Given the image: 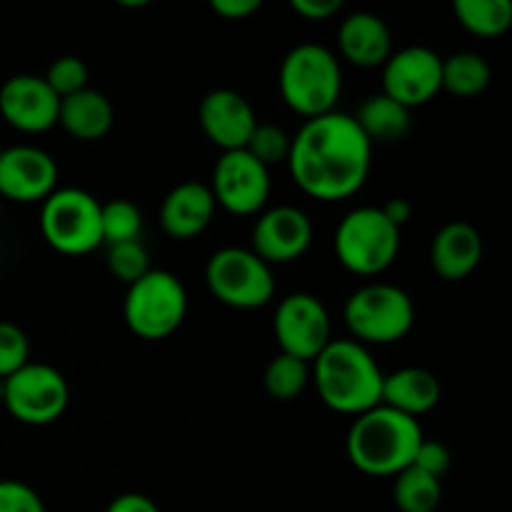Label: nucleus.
<instances>
[{
	"label": "nucleus",
	"instance_id": "obj_1",
	"mask_svg": "<svg viewBox=\"0 0 512 512\" xmlns=\"http://www.w3.org/2000/svg\"><path fill=\"white\" fill-rule=\"evenodd\" d=\"M373 165V143L348 113L305 120L290 138L288 168L305 195L323 203L345 200L365 185Z\"/></svg>",
	"mask_w": 512,
	"mask_h": 512
},
{
	"label": "nucleus",
	"instance_id": "obj_2",
	"mask_svg": "<svg viewBox=\"0 0 512 512\" xmlns=\"http://www.w3.org/2000/svg\"><path fill=\"white\" fill-rule=\"evenodd\" d=\"M313 383L325 408L358 418L380 405L383 373L365 345L330 340L313 360Z\"/></svg>",
	"mask_w": 512,
	"mask_h": 512
},
{
	"label": "nucleus",
	"instance_id": "obj_3",
	"mask_svg": "<svg viewBox=\"0 0 512 512\" xmlns=\"http://www.w3.org/2000/svg\"><path fill=\"white\" fill-rule=\"evenodd\" d=\"M420 443L423 430L418 420L378 405L355 418L348 430L345 450L360 473L373 478H395L413 465Z\"/></svg>",
	"mask_w": 512,
	"mask_h": 512
},
{
	"label": "nucleus",
	"instance_id": "obj_4",
	"mask_svg": "<svg viewBox=\"0 0 512 512\" xmlns=\"http://www.w3.org/2000/svg\"><path fill=\"white\" fill-rule=\"evenodd\" d=\"M280 95L303 118L333 113L343 93V70L325 45L300 43L280 65Z\"/></svg>",
	"mask_w": 512,
	"mask_h": 512
},
{
	"label": "nucleus",
	"instance_id": "obj_5",
	"mask_svg": "<svg viewBox=\"0 0 512 512\" xmlns=\"http://www.w3.org/2000/svg\"><path fill=\"white\" fill-rule=\"evenodd\" d=\"M343 320L360 345H390L415 325L413 298L390 283H370L355 290L343 308Z\"/></svg>",
	"mask_w": 512,
	"mask_h": 512
},
{
	"label": "nucleus",
	"instance_id": "obj_6",
	"mask_svg": "<svg viewBox=\"0 0 512 512\" xmlns=\"http://www.w3.org/2000/svg\"><path fill=\"white\" fill-rule=\"evenodd\" d=\"M400 253V228H395L380 208H355L335 230V255L340 265L355 275H380Z\"/></svg>",
	"mask_w": 512,
	"mask_h": 512
},
{
	"label": "nucleus",
	"instance_id": "obj_7",
	"mask_svg": "<svg viewBox=\"0 0 512 512\" xmlns=\"http://www.w3.org/2000/svg\"><path fill=\"white\" fill-rule=\"evenodd\" d=\"M188 293L168 270H153L128 285L123 303L125 325L143 340H163L183 325Z\"/></svg>",
	"mask_w": 512,
	"mask_h": 512
},
{
	"label": "nucleus",
	"instance_id": "obj_8",
	"mask_svg": "<svg viewBox=\"0 0 512 512\" xmlns=\"http://www.w3.org/2000/svg\"><path fill=\"white\" fill-rule=\"evenodd\" d=\"M40 233L63 255H88L103 245L100 203L80 188H60L43 200Z\"/></svg>",
	"mask_w": 512,
	"mask_h": 512
},
{
	"label": "nucleus",
	"instance_id": "obj_9",
	"mask_svg": "<svg viewBox=\"0 0 512 512\" xmlns=\"http://www.w3.org/2000/svg\"><path fill=\"white\" fill-rule=\"evenodd\" d=\"M205 283L223 305L235 310H258L273 300V268L250 248H223L210 255Z\"/></svg>",
	"mask_w": 512,
	"mask_h": 512
},
{
	"label": "nucleus",
	"instance_id": "obj_10",
	"mask_svg": "<svg viewBox=\"0 0 512 512\" xmlns=\"http://www.w3.org/2000/svg\"><path fill=\"white\" fill-rule=\"evenodd\" d=\"M68 380L53 365L28 363L5 378L3 405L18 423L43 428L68 410Z\"/></svg>",
	"mask_w": 512,
	"mask_h": 512
},
{
	"label": "nucleus",
	"instance_id": "obj_11",
	"mask_svg": "<svg viewBox=\"0 0 512 512\" xmlns=\"http://www.w3.org/2000/svg\"><path fill=\"white\" fill-rule=\"evenodd\" d=\"M273 330L280 353L293 355L305 363L318 358L325 345L333 340L328 310L310 293H293L280 300L273 318Z\"/></svg>",
	"mask_w": 512,
	"mask_h": 512
},
{
	"label": "nucleus",
	"instance_id": "obj_12",
	"mask_svg": "<svg viewBox=\"0 0 512 512\" xmlns=\"http://www.w3.org/2000/svg\"><path fill=\"white\" fill-rule=\"evenodd\" d=\"M215 205L233 215H255L270 198V170L248 150H228L213 168L210 185Z\"/></svg>",
	"mask_w": 512,
	"mask_h": 512
},
{
	"label": "nucleus",
	"instance_id": "obj_13",
	"mask_svg": "<svg viewBox=\"0 0 512 512\" xmlns=\"http://www.w3.org/2000/svg\"><path fill=\"white\" fill-rule=\"evenodd\" d=\"M443 90V58L425 45H410L390 55L383 65V93L413 110L430 103Z\"/></svg>",
	"mask_w": 512,
	"mask_h": 512
},
{
	"label": "nucleus",
	"instance_id": "obj_14",
	"mask_svg": "<svg viewBox=\"0 0 512 512\" xmlns=\"http://www.w3.org/2000/svg\"><path fill=\"white\" fill-rule=\"evenodd\" d=\"M58 185V165L45 150L13 145L0 153V198L13 203H43Z\"/></svg>",
	"mask_w": 512,
	"mask_h": 512
},
{
	"label": "nucleus",
	"instance_id": "obj_15",
	"mask_svg": "<svg viewBox=\"0 0 512 512\" xmlns=\"http://www.w3.org/2000/svg\"><path fill=\"white\" fill-rule=\"evenodd\" d=\"M313 243V223L293 205H278L258 218L253 228V253L263 263L285 265L308 253Z\"/></svg>",
	"mask_w": 512,
	"mask_h": 512
},
{
	"label": "nucleus",
	"instance_id": "obj_16",
	"mask_svg": "<svg viewBox=\"0 0 512 512\" xmlns=\"http://www.w3.org/2000/svg\"><path fill=\"white\" fill-rule=\"evenodd\" d=\"M60 98L40 75H13L0 88V115L20 133H45L58 125Z\"/></svg>",
	"mask_w": 512,
	"mask_h": 512
},
{
	"label": "nucleus",
	"instance_id": "obj_17",
	"mask_svg": "<svg viewBox=\"0 0 512 512\" xmlns=\"http://www.w3.org/2000/svg\"><path fill=\"white\" fill-rule=\"evenodd\" d=\"M198 120L210 143L218 145L223 153L243 150L258 125L253 105L240 93L230 88L210 90L198 108Z\"/></svg>",
	"mask_w": 512,
	"mask_h": 512
},
{
	"label": "nucleus",
	"instance_id": "obj_18",
	"mask_svg": "<svg viewBox=\"0 0 512 512\" xmlns=\"http://www.w3.org/2000/svg\"><path fill=\"white\" fill-rule=\"evenodd\" d=\"M215 208L218 205L210 193V185L188 180V183L175 185L165 195L163 205H160V225L175 240L198 238L213 223Z\"/></svg>",
	"mask_w": 512,
	"mask_h": 512
},
{
	"label": "nucleus",
	"instance_id": "obj_19",
	"mask_svg": "<svg viewBox=\"0 0 512 512\" xmlns=\"http://www.w3.org/2000/svg\"><path fill=\"white\" fill-rule=\"evenodd\" d=\"M338 48L358 68H380L393 55V33L380 15L358 10L340 23Z\"/></svg>",
	"mask_w": 512,
	"mask_h": 512
},
{
	"label": "nucleus",
	"instance_id": "obj_20",
	"mask_svg": "<svg viewBox=\"0 0 512 512\" xmlns=\"http://www.w3.org/2000/svg\"><path fill=\"white\" fill-rule=\"evenodd\" d=\"M480 260H483V238L470 223L453 220L443 225L433 238L430 263L435 273L448 283H458L473 275Z\"/></svg>",
	"mask_w": 512,
	"mask_h": 512
},
{
	"label": "nucleus",
	"instance_id": "obj_21",
	"mask_svg": "<svg viewBox=\"0 0 512 512\" xmlns=\"http://www.w3.org/2000/svg\"><path fill=\"white\" fill-rule=\"evenodd\" d=\"M440 395V380L430 370L403 368L393 375H383L380 405L418 420V415L430 413L440 403Z\"/></svg>",
	"mask_w": 512,
	"mask_h": 512
},
{
	"label": "nucleus",
	"instance_id": "obj_22",
	"mask_svg": "<svg viewBox=\"0 0 512 512\" xmlns=\"http://www.w3.org/2000/svg\"><path fill=\"white\" fill-rule=\"evenodd\" d=\"M115 123L113 103L105 98L100 90L85 88L80 93L68 95L60 100L58 110V125L68 135L83 143H93V140L105 138Z\"/></svg>",
	"mask_w": 512,
	"mask_h": 512
},
{
	"label": "nucleus",
	"instance_id": "obj_23",
	"mask_svg": "<svg viewBox=\"0 0 512 512\" xmlns=\"http://www.w3.org/2000/svg\"><path fill=\"white\" fill-rule=\"evenodd\" d=\"M353 118L370 143H395L410 130V110L385 93L370 95Z\"/></svg>",
	"mask_w": 512,
	"mask_h": 512
},
{
	"label": "nucleus",
	"instance_id": "obj_24",
	"mask_svg": "<svg viewBox=\"0 0 512 512\" xmlns=\"http://www.w3.org/2000/svg\"><path fill=\"white\" fill-rule=\"evenodd\" d=\"M453 13L458 23L478 38H500L512 25L510 0H455Z\"/></svg>",
	"mask_w": 512,
	"mask_h": 512
},
{
	"label": "nucleus",
	"instance_id": "obj_25",
	"mask_svg": "<svg viewBox=\"0 0 512 512\" xmlns=\"http://www.w3.org/2000/svg\"><path fill=\"white\" fill-rule=\"evenodd\" d=\"M493 70L478 53H455L443 60V90L458 98H475L490 85Z\"/></svg>",
	"mask_w": 512,
	"mask_h": 512
},
{
	"label": "nucleus",
	"instance_id": "obj_26",
	"mask_svg": "<svg viewBox=\"0 0 512 512\" xmlns=\"http://www.w3.org/2000/svg\"><path fill=\"white\" fill-rule=\"evenodd\" d=\"M393 500L400 512H435L443 500V485L438 478L410 465L395 475Z\"/></svg>",
	"mask_w": 512,
	"mask_h": 512
},
{
	"label": "nucleus",
	"instance_id": "obj_27",
	"mask_svg": "<svg viewBox=\"0 0 512 512\" xmlns=\"http://www.w3.org/2000/svg\"><path fill=\"white\" fill-rule=\"evenodd\" d=\"M310 380V365L305 360L293 358V355H275L268 363L263 375L265 393L273 400H280V403H288V400H295L305 388H308Z\"/></svg>",
	"mask_w": 512,
	"mask_h": 512
},
{
	"label": "nucleus",
	"instance_id": "obj_28",
	"mask_svg": "<svg viewBox=\"0 0 512 512\" xmlns=\"http://www.w3.org/2000/svg\"><path fill=\"white\" fill-rule=\"evenodd\" d=\"M100 228H103V245L130 243V240L140 238L143 215H140L138 205H133L130 200H110V203L100 205Z\"/></svg>",
	"mask_w": 512,
	"mask_h": 512
},
{
	"label": "nucleus",
	"instance_id": "obj_29",
	"mask_svg": "<svg viewBox=\"0 0 512 512\" xmlns=\"http://www.w3.org/2000/svg\"><path fill=\"white\" fill-rule=\"evenodd\" d=\"M245 150H248L260 165H265V168L270 170L278 163H288L290 135L285 133L283 128H278V125L258 123L255 125L253 135H250L248 145H245Z\"/></svg>",
	"mask_w": 512,
	"mask_h": 512
},
{
	"label": "nucleus",
	"instance_id": "obj_30",
	"mask_svg": "<svg viewBox=\"0 0 512 512\" xmlns=\"http://www.w3.org/2000/svg\"><path fill=\"white\" fill-rule=\"evenodd\" d=\"M108 268L125 285H133L135 280H140L150 270L148 250L143 248L140 240L108 245Z\"/></svg>",
	"mask_w": 512,
	"mask_h": 512
},
{
	"label": "nucleus",
	"instance_id": "obj_31",
	"mask_svg": "<svg viewBox=\"0 0 512 512\" xmlns=\"http://www.w3.org/2000/svg\"><path fill=\"white\" fill-rule=\"evenodd\" d=\"M88 75V65L78 55H63V58L53 60L43 78L50 85V90L63 100L88 88Z\"/></svg>",
	"mask_w": 512,
	"mask_h": 512
},
{
	"label": "nucleus",
	"instance_id": "obj_32",
	"mask_svg": "<svg viewBox=\"0 0 512 512\" xmlns=\"http://www.w3.org/2000/svg\"><path fill=\"white\" fill-rule=\"evenodd\" d=\"M30 363L28 335L13 323L0 320V378H10Z\"/></svg>",
	"mask_w": 512,
	"mask_h": 512
},
{
	"label": "nucleus",
	"instance_id": "obj_33",
	"mask_svg": "<svg viewBox=\"0 0 512 512\" xmlns=\"http://www.w3.org/2000/svg\"><path fill=\"white\" fill-rule=\"evenodd\" d=\"M0 512H45V505L30 485L0 480Z\"/></svg>",
	"mask_w": 512,
	"mask_h": 512
},
{
	"label": "nucleus",
	"instance_id": "obj_34",
	"mask_svg": "<svg viewBox=\"0 0 512 512\" xmlns=\"http://www.w3.org/2000/svg\"><path fill=\"white\" fill-rule=\"evenodd\" d=\"M450 465H453V455H450V450L445 448L443 443H438V440H425L420 443L418 453H415L413 458V468L423 470V473L433 475V478H443L445 473L450 470Z\"/></svg>",
	"mask_w": 512,
	"mask_h": 512
},
{
	"label": "nucleus",
	"instance_id": "obj_35",
	"mask_svg": "<svg viewBox=\"0 0 512 512\" xmlns=\"http://www.w3.org/2000/svg\"><path fill=\"white\" fill-rule=\"evenodd\" d=\"M290 8H293L300 18L320 23V20L333 18V15L343 8V3H340V0H290Z\"/></svg>",
	"mask_w": 512,
	"mask_h": 512
},
{
	"label": "nucleus",
	"instance_id": "obj_36",
	"mask_svg": "<svg viewBox=\"0 0 512 512\" xmlns=\"http://www.w3.org/2000/svg\"><path fill=\"white\" fill-rule=\"evenodd\" d=\"M210 10L225 20H245L260 10V0H210Z\"/></svg>",
	"mask_w": 512,
	"mask_h": 512
},
{
	"label": "nucleus",
	"instance_id": "obj_37",
	"mask_svg": "<svg viewBox=\"0 0 512 512\" xmlns=\"http://www.w3.org/2000/svg\"><path fill=\"white\" fill-rule=\"evenodd\" d=\"M105 512H160V510L148 495L125 493V495H118Z\"/></svg>",
	"mask_w": 512,
	"mask_h": 512
},
{
	"label": "nucleus",
	"instance_id": "obj_38",
	"mask_svg": "<svg viewBox=\"0 0 512 512\" xmlns=\"http://www.w3.org/2000/svg\"><path fill=\"white\" fill-rule=\"evenodd\" d=\"M380 210H383V215L395 225V228H403V225L410 220V215H413V205H410L405 198L388 200Z\"/></svg>",
	"mask_w": 512,
	"mask_h": 512
},
{
	"label": "nucleus",
	"instance_id": "obj_39",
	"mask_svg": "<svg viewBox=\"0 0 512 512\" xmlns=\"http://www.w3.org/2000/svg\"><path fill=\"white\" fill-rule=\"evenodd\" d=\"M120 5H130V8H145L148 0H120Z\"/></svg>",
	"mask_w": 512,
	"mask_h": 512
},
{
	"label": "nucleus",
	"instance_id": "obj_40",
	"mask_svg": "<svg viewBox=\"0 0 512 512\" xmlns=\"http://www.w3.org/2000/svg\"><path fill=\"white\" fill-rule=\"evenodd\" d=\"M3 398H5V378H0V405H3Z\"/></svg>",
	"mask_w": 512,
	"mask_h": 512
},
{
	"label": "nucleus",
	"instance_id": "obj_41",
	"mask_svg": "<svg viewBox=\"0 0 512 512\" xmlns=\"http://www.w3.org/2000/svg\"><path fill=\"white\" fill-rule=\"evenodd\" d=\"M0 153H3V148H0Z\"/></svg>",
	"mask_w": 512,
	"mask_h": 512
}]
</instances>
